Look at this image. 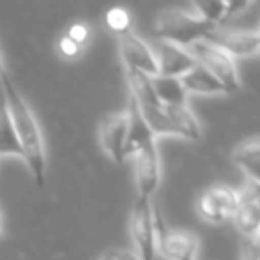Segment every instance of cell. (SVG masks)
<instances>
[{"label":"cell","instance_id":"6da1fadb","mask_svg":"<svg viewBox=\"0 0 260 260\" xmlns=\"http://www.w3.org/2000/svg\"><path fill=\"white\" fill-rule=\"evenodd\" d=\"M0 89H2L4 100H6L11 124H13L14 133H16V138L20 142L25 163L30 168L38 188H45L46 152L41 127L36 120L34 112L27 105V101L23 100V96L16 89V85H14V82L11 80L9 73L6 69L0 75Z\"/></svg>","mask_w":260,"mask_h":260},{"label":"cell","instance_id":"7a4b0ae2","mask_svg":"<svg viewBox=\"0 0 260 260\" xmlns=\"http://www.w3.org/2000/svg\"><path fill=\"white\" fill-rule=\"evenodd\" d=\"M214 27L216 25L209 23L199 14H191L184 9H165L154 18L152 34L159 41L188 48L193 43L206 39Z\"/></svg>","mask_w":260,"mask_h":260},{"label":"cell","instance_id":"3957f363","mask_svg":"<svg viewBox=\"0 0 260 260\" xmlns=\"http://www.w3.org/2000/svg\"><path fill=\"white\" fill-rule=\"evenodd\" d=\"M188 52L193 55L197 64L207 69L212 76H216L221 82L226 94L239 90V75H237L236 60L225 50L209 39H200L188 46Z\"/></svg>","mask_w":260,"mask_h":260},{"label":"cell","instance_id":"277c9868","mask_svg":"<svg viewBox=\"0 0 260 260\" xmlns=\"http://www.w3.org/2000/svg\"><path fill=\"white\" fill-rule=\"evenodd\" d=\"M129 234L138 257L142 260H154L156 211L151 202V197H137L129 216Z\"/></svg>","mask_w":260,"mask_h":260},{"label":"cell","instance_id":"5b68a950","mask_svg":"<svg viewBox=\"0 0 260 260\" xmlns=\"http://www.w3.org/2000/svg\"><path fill=\"white\" fill-rule=\"evenodd\" d=\"M237 200H239V191L225 184L212 186L206 189L197 200V211L200 218L207 223H225L236 212Z\"/></svg>","mask_w":260,"mask_h":260},{"label":"cell","instance_id":"8992f818","mask_svg":"<svg viewBox=\"0 0 260 260\" xmlns=\"http://www.w3.org/2000/svg\"><path fill=\"white\" fill-rule=\"evenodd\" d=\"M199 237L184 230H167L156 212V250L167 260H199Z\"/></svg>","mask_w":260,"mask_h":260},{"label":"cell","instance_id":"52a82bcc","mask_svg":"<svg viewBox=\"0 0 260 260\" xmlns=\"http://www.w3.org/2000/svg\"><path fill=\"white\" fill-rule=\"evenodd\" d=\"M117 43H119V52L124 62V68L145 73L149 76L157 75V60L154 50L140 36L129 30L126 34L117 36Z\"/></svg>","mask_w":260,"mask_h":260},{"label":"cell","instance_id":"ba28073f","mask_svg":"<svg viewBox=\"0 0 260 260\" xmlns=\"http://www.w3.org/2000/svg\"><path fill=\"white\" fill-rule=\"evenodd\" d=\"M232 218L244 237H257L260 232V186L257 182L250 181V184H246V188L239 193Z\"/></svg>","mask_w":260,"mask_h":260},{"label":"cell","instance_id":"9c48e42d","mask_svg":"<svg viewBox=\"0 0 260 260\" xmlns=\"http://www.w3.org/2000/svg\"><path fill=\"white\" fill-rule=\"evenodd\" d=\"M126 137H127V113L117 112L106 115L100 124V142L105 152L115 163L126 159Z\"/></svg>","mask_w":260,"mask_h":260},{"label":"cell","instance_id":"30bf717a","mask_svg":"<svg viewBox=\"0 0 260 260\" xmlns=\"http://www.w3.org/2000/svg\"><path fill=\"white\" fill-rule=\"evenodd\" d=\"M135 157V181H137L138 195L152 197L159 186L161 167H159V152H157L156 142L145 145L144 149L133 154Z\"/></svg>","mask_w":260,"mask_h":260},{"label":"cell","instance_id":"8fae6325","mask_svg":"<svg viewBox=\"0 0 260 260\" xmlns=\"http://www.w3.org/2000/svg\"><path fill=\"white\" fill-rule=\"evenodd\" d=\"M206 39L223 48L230 57H248L255 55L260 50L258 36L257 32L248 30H226V28L214 27Z\"/></svg>","mask_w":260,"mask_h":260},{"label":"cell","instance_id":"7c38bea8","mask_svg":"<svg viewBox=\"0 0 260 260\" xmlns=\"http://www.w3.org/2000/svg\"><path fill=\"white\" fill-rule=\"evenodd\" d=\"M154 55L157 60V75L174 76L181 78L189 69L197 66L193 55L188 52V48H182L174 43L159 41L154 48Z\"/></svg>","mask_w":260,"mask_h":260},{"label":"cell","instance_id":"4fadbf2b","mask_svg":"<svg viewBox=\"0 0 260 260\" xmlns=\"http://www.w3.org/2000/svg\"><path fill=\"white\" fill-rule=\"evenodd\" d=\"M127 137H126V157L137 154L140 149H144L145 145L156 142V137L152 135V131L149 129L147 122L142 117L140 108L135 103V100L129 98V105H127Z\"/></svg>","mask_w":260,"mask_h":260},{"label":"cell","instance_id":"5bb4252c","mask_svg":"<svg viewBox=\"0 0 260 260\" xmlns=\"http://www.w3.org/2000/svg\"><path fill=\"white\" fill-rule=\"evenodd\" d=\"M168 119L174 127L175 137L186 138V140H199L202 137V127L193 112L188 108V105H174L165 106Z\"/></svg>","mask_w":260,"mask_h":260},{"label":"cell","instance_id":"9a60e30c","mask_svg":"<svg viewBox=\"0 0 260 260\" xmlns=\"http://www.w3.org/2000/svg\"><path fill=\"white\" fill-rule=\"evenodd\" d=\"M181 82L188 94H204V96L226 94V90H225V87L221 85V82L199 64H197L193 69H189L184 76H181Z\"/></svg>","mask_w":260,"mask_h":260},{"label":"cell","instance_id":"2e32d148","mask_svg":"<svg viewBox=\"0 0 260 260\" xmlns=\"http://www.w3.org/2000/svg\"><path fill=\"white\" fill-rule=\"evenodd\" d=\"M152 85H154V92L161 105H186V101H188V92H186L181 78L156 75L152 76Z\"/></svg>","mask_w":260,"mask_h":260},{"label":"cell","instance_id":"e0dca14e","mask_svg":"<svg viewBox=\"0 0 260 260\" xmlns=\"http://www.w3.org/2000/svg\"><path fill=\"white\" fill-rule=\"evenodd\" d=\"M2 156H18L23 159V152H21L13 124H11L6 100H4L2 89H0V157Z\"/></svg>","mask_w":260,"mask_h":260},{"label":"cell","instance_id":"ac0fdd59","mask_svg":"<svg viewBox=\"0 0 260 260\" xmlns=\"http://www.w3.org/2000/svg\"><path fill=\"white\" fill-rule=\"evenodd\" d=\"M131 23H133L131 13L122 6H113L105 13V25L108 27V30H112L115 36L129 32Z\"/></svg>","mask_w":260,"mask_h":260},{"label":"cell","instance_id":"d6986e66","mask_svg":"<svg viewBox=\"0 0 260 260\" xmlns=\"http://www.w3.org/2000/svg\"><path fill=\"white\" fill-rule=\"evenodd\" d=\"M199 16L216 25L226 20V2L225 0H193Z\"/></svg>","mask_w":260,"mask_h":260},{"label":"cell","instance_id":"ffe728a7","mask_svg":"<svg viewBox=\"0 0 260 260\" xmlns=\"http://www.w3.org/2000/svg\"><path fill=\"white\" fill-rule=\"evenodd\" d=\"M260 159V138H253V140H248L244 144H241L239 147L234 151V161H236L239 167L251 161Z\"/></svg>","mask_w":260,"mask_h":260},{"label":"cell","instance_id":"44dd1931","mask_svg":"<svg viewBox=\"0 0 260 260\" xmlns=\"http://www.w3.org/2000/svg\"><path fill=\"white\" fill-rule=\"evenodd\" d=\"M66 36L73 39L75 43H78L82 48H85L87 43L90 41V36H92V30H90V25L85 23V21H75L68 27L66 30Z\"/></svg>","mask_w":260,"mask_h":260},{"label":"cell","instance_id":"7402d4cb","mask_svg":"<svg viewBox=\"0 0 260 260\" xmlns=\"http://www.w3.org/2000/svg\"><path fill=\"white\" fill-rule=\"evenodd\" d=\"M57 52L62 58H64V60H76V58L82 55L83 48L78 45V43L73 41L69 36L62 34L60 39H58V43H57Z\"/></svg>","mask_w":260,"mask_h":260},{"label":"cell","instance_id":"603a6c76","mask_svg":"<svg viewBox=\"0 0 260 260\" xmlns=\"http://www.w3.org/2000/svg\"><path fill=\"white\" fill-rule=\"evenodd\" d=\"M241 258L243 260H260V244L255 239L244 237L241 244Z\"/></svg>","mask_w":260,"mask_h":260},{"label":"cell","instance_id":"cb8c5ba5","mask_svg":"<svg viewBox=\"0 0 260 260\" xmlns=\"http://www.w3.org/2000/svg\"><path fill=\"white\" fill-rule=\"evenodd\" d=\"M225 2H226V20H229V18H234L243 13V11H246L248 6L251 4V0H225Z\"/></svg>","mask_w":260,"mask_h":260},{"label":"cell","instance_id":"d4e9b609","mask_svg":"<svg viewBox=\"0 0 260 260\" xmlns=\"http://www.w3.org/2000/svg\"><path fill=\"white\" fill-rule=\"evenodd\" d=\"M241 168H243V170L246 172L248 175H250L251 181L257 182V184L260 186V159H258V161H251V163L243 165Z\"/></svg>","mask_w":260,"mask_h":260},{"label":"cell","instance_id":"484cf974","mask_svg":"<svg viewBox=\"0 0 260 260\" xmlns=\"http://www.w3.org/2000/svg\"><path fill=\"white\" fill-rule=\"evenodd\" d=\"M115 260H142L137 255V251L129 250H115Z\"/></svg>","mask_w":260,"mask_h":260},{"label":"cell","instance_id":"4316f807","mask_svg":"<svg viewBox=\"0 0 260 260\" xmlns=\"http://www.w3.org/2000/svg\"><path fill=\"white\" fill-rule=\"evenodd\" d=\"M98 260H115V250H108V251H105L103 255H101Z\"/></svg>","mask_w":260,"mask_h":260},{"label":"cell","instance_id":"83f0119b","mask_svg":"<svg viewBox=\"0 0 260 260\" xmlns=\"http://www.w3.org/2000/svg\"><path fill=\"white\" fill-rule=\"evenodd\" d=\"M4 69H6V68H4V64H2V57H0V75H2Z\"/></svg>","mask_w":260,"mask_h":260},{"label":"cell","instance_id":"f1b7e54d","mask_svg":"<svg viewBox=\"0 0 260 260\" xmlns=\"http://www.w3.org/2000/svg\"><path fill=\"white\" fill-rule=\"evenodd\" d=\"M255 241H257V243H258V244H260V232H258V234H257V237H255Z\"/></svg>","mask_w":260,"mask_h":260},{"label":"cell","instance_id":"f546056e","mask_svg":"<svg viewBox=\"0 0 260 260\" xmlns=\"http://www.w3.org/2000/svg\"><path fill=\"white\" fill-rule=\"evenodd\" d=\"M0 232H2V216H0Z\"/></svg>","mask_w":260,"mask_h":260},{"label":"cell","instance_id":"4dcf8cb0","mask_svg":"<svg viewBox=\"0 0 260 260\" xmlns=\"http://www.w3.org/2000/svg\"><path fill=\"white\" fill-rule=\"evenodd\" d=\"M257 36H258V43H260V30L257 32ZM258 53H260V50H258Z\"/></svg>","mask_w":260,"mask_h":260}]
</instances>
